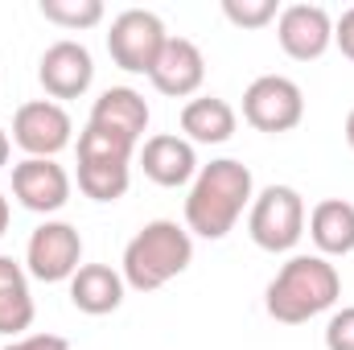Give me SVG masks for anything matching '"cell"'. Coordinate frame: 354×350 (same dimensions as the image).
Returning <instances> with one entry per match:
<instances>
[{
    "label": "cell",
    "mask_w": 354,
    "mask_h": 350,
    "mask_svg": "<svg viewBox=\"0 0 354 350\" xmlns=\"http://www.w3.org/2000/svg\"><path fill=\"white\" fill-rule=\"evenodd\" d=\"M252 198H256L252 169L235 157H218L202 165L198 177L189 181L185 231L198 239H227L235 223L243 219V210H252Z\"/></svg>",
    "instance_id": "obj_1"
},
{
    "label": "cell",
    "mask_w": 354,
    "mask_h": 350,
    "mask_svg": "<svg viewBox=\"0 0 354 350\" xmlns=\"http://www.w3.org/2000/svg\"><path fill=\"white\" fill-rule=\"evenodd\" d=\"M342 297V276L326 256H292L280 264L264 293V309L280 326H305L317 313L334 309Z\"/></svg>",
    "instance_id": "obj_2"
},
{
    "label": "cell",
    "mask_w": 354,
    "mask_h": 350,
    "mask_svg": "<svg viewBox=\"0 0 354 350\" xmlns=\"http://www.w3.org/2000/svg\"><path fill=\"white\" fill-rule=\"evenodd\" d=\"M189 264H194V235L174 219H153L128 239L120 276L136 293H157L174 276H181Z\"/></svg>",
    "instance_id": "obj_3"
},
{
    "label": "cell",
    "mask_w": 354,
    "mask_h": 350,
    "mask_svg": "<svg viewBox=\"0 0 354 350\" xmlns=\"http://www.w3.org/2000/svg\"><path fill=\"white\" fill-rule=\"evenodd\" d=\"M248 235L260 252H292L305 235V198L292 185H264L248 210Z\"/></svg>",
    "instance_id": "obj_4"
},
{
    "label": "cell",
    "mask_w": 354,
    "mask_h": 350,
    "mask_svg": "<svg viewBox=\"0 0 354 350\" xmlns=\"http://www.w3.org/2000/svg\"><path fill=\"white\" fill-rule=\"evenodd\" d=\"M165 42H169L165 21L149 8H124L107 29V54L128 75H153Z\"/></svg>",
    "instance_id": "obj_5"
},
{
    "label": "cell",
    "mask_w": 354,
    "mask_h": 350,
    "mask_svg": "<svg viewBox=\"0 0 354 350\" xmlns=\"http://www.w3.org/2000/svg\"><path fill=\"white\" fill-rule=\"evenodd\" d=\"M243 120L256 132H268V136L292 132L305 120V91L288 75H260L243 91Z\"/></svg>",
    "instance_id": "obj_6"
},
{
    "label": "cell",
    "mask_w": 354,
    "mask_h": 350,
    "mask_svg": "<svg viewBox=\"0 0 354 350\" xmlns=\"http://www.w3.org/2000/svg\"><path fill=\"white\" fill-rule=\"evenodd\" d=\"M75 140V120L62 103L54 99H29L12 116V145L25 149V157H46L54 161L62 149Z\"/></svg>",
    "instance_id": "obj_7"
},
{
    "label": "cell",
    "mask_w": 354,
    "mask_h": 350,
    "mask_svg": "<svg viewBox=\"0 0 354 350\" xmlns=\"http://www.w3.org/2000/svg\"><path fill=\"white\" fill-rule=\"evenodd\" d=\"M79 268H83V235H79V227H71V223H62V219H46V223L29 235L25 272H29L33 280L58 284V280H71Z\"/></svg>",
    "instance_id": "obj_8"
},
{
    "label": "cell",
    "mask_w": 354,
    "mask_h": 350,
    "mask_svg": "<svg viewBox=\"0 0 354 350\" xmlns=\"http://www.w3.org/2000/svg\"><path fill=\"white\" fill-rule=\"evenodd\" d=\"M276 42L292 62H317L334 46V17L322 4H284L276 17Z\"/></svg>",
    "instance_id": "obj_9"
},
{
    "label": "cell",
    "mask_w": 354,
    "mask_h": 350,
    "mask_svg": "<svg viewBox=\"0 0 354 350\" xmlns=\"http://www.w3.org/2000/svg\"><path fill=\"white\" fill-rule=\"evenodd\" d=\"M12 198L33 214H58L71 202V174L58 161L25 157L12 165Z\"/></svg>",
    "instance_id": "obj_10"
},
{
    "label": "cell",
    "mask_w": 354,
    "mask_h": 350,
    "mask_svg": "<svg viewBox=\"0 0 354 350\" xmlns=\"http://www.w3.org/2000/svg\"><path fill=\"white\" fill-rule=\"evenodd\" d=\"M37 79H41V87H46V95H50L54 103H58V99H79V95H87L91 83H95V58H91V50L83 42L62 37V42H54V46L41 54Z\"/></svg>",
    "instance_id": "obj_11"
},
{
    "label": "cell",
    "mask_w": 354,
    "mask_h": 350,
    "mask_svg": "<svg viewBox=\"0 0 354 350\" xmlns=\"http://www.w3.org/2000/svg\"><path fill=\"white\" fill-rule=\"evenodd\" d=\"M140 169L153 185H165V190H177V185H189L198 177V153L185 136H174V132H161V136H149L145 149H140Z\"/></svg>",
    "instance_id": "obj_12"
},
{
    "label": "cell",
    "mask_w": 354,
    "mask_h": 350,
    "mask_svg": "<svg viewBox=\"0 0 354 350\" xmlns=\"http://www.w3.org/2000/svg\"><path fill=\"white\" fill-rule=\"evenodd\" d=\"M149 79H153V87L161 91V95H169V99H189L206 83V58H202V50L189 37H169Z\"/></svg>",
    "instance_id": "obj_13"
},
{
    "label": "cell",
    "mask_w": 354,
    "mask_h": 350,
    "mask_svg": "<svg viewBox=\"0 0 354 350\" xmlns=\"http://www.w3.org/2000/svg\"><path fill=\"white\" fill-rule=\"evenodd\" d=\"M91 128H103V132H115L132 145H140V136L149 132V103L145 95L132 87H107L95 103H91Z\"/></svg>",
    "instance_id": "obj_14"
},
{
    "label": "cell",
    "mask_w": 354,
    "mask_h": 350,
    "mask_svg": "<svg viewBox=\"0 0 354 350\" xmlns=\"http://www.w3.org/2000/svg\"><path fill=\"white\" fill-rule=\"evenodd\" d=\"M124 288L128 284L111 264H83L71 276V305L87 317H103L124 305Z\"/></svg>",
    "instance_id": "obj_15"
},
{
    "label": "cell",
    "mask_w": 354,
    "mask_h": 350,
    "mask_svg": "<svg viewBox=\"0 0 354 350\" xmlns=\"http://www.w3.org/2000/svg\"><path fill=\"white\" fill-rule=\"evenodd\" d=\"M239 128V111L218 95H198L181 107V132L189 145H227Z\"/></svg>",
    "instance_id": "obj_16"
},
{
    "label": "cell",
    "mask_w": 354,
    "mask_h": 350,
    "mask_svg": "<svg viewBox=\"0 0 354 350\" xmlns=\"http://www.w3.org/2000/svg\"><path fill=\"white\" fill-rule=\"evenodd\" d=\"M309 239L317 256H351L354 252V202L326 198L309 210Z\"/></svg>",
    "instance_id": "obj_17"
},
{
    "label": "cell",
    "mask_w": 354,
    "mask_h": 350,
    "mask_svg": "<svg viewBox=\"0 0 354 350\" xmlns=\"http://www.w3.org/2000/svg\"><path fill=\"white\" fill-rule=\"evenodd\" d=\"M33 293H29V272L12 256H0V334L17 338L21 330L33 326Z\"/></svg>",
    "instance_id": "obj_18"
},
{
    "label": "cell",
    "mask_w": 354,
    "mask_h": 350,
    "mask_svg": "<svg viewBox=\"0 0 354 350\" xmlns=\"http://www.w3.org/2000/svg\"><path fill=\"white\" fill-rule=\"evenodd\" d=\"M132 185V161L107 157H79V190L91 202H120Z\"/></svg>",
    "instance_id": "obj_19"
},
{
    "label": "cell",
    "mask_w": 354,
    "mask_h": 350,
    "mask_svg": "<svg viewBox=\"0 0 354 350\" xmlns=\"http://www.w3.org/2000/svg\"><path fill=\"white\" fill-rule=\"evenodd\" d=\"M37 12L58 29L83 33V29H95L103 21V0H41Z\"/></svg>",
    "instance_id": "obj_20"
},
{
    "label": "cell",
    "mask_w": 354,
    "mask_h": 350,
    "mask_svg": "<svg viewBox=\"0 0 354 350\" xmlns=\"http://www.w3.org/2000/svg\"><path fill=\"white\" fill-rule=\"evenodd\" d=\"M136 145L115 136V132H103V128H83L79 132V157H107V161H132Z\"/></svg>",
    "instance_id": "obj_21"
},
{
    "label": "cell",
    "mask_w": 354,
    "mask_h": 350,
    "mask_svg": "<svg viewBox=\"0 0 354 350\" xmlns=\"http://www.w3.org/2000/svg\"><path fill=\"white\" fill-rule=\"evenodd\" d=\"M223 17L235 29H264L280 17V4L276 0H223Z\"/></svg>",
    "instance_id": "obj_22"
},
{
    "label": "cell",
    "mask_w": 354,
    "mask_h": 350,
    "mask_svg": "<svg viewBox=\"0 0 354 350\" xmlns=\"http://www.w3.org/2000/svg\"><path fill=\"white\" fill-rule=\"evenodd\" d=\"M326 350H354V305H342L326 322Z\"/></svg>",
    "instance_id": "obj_23"
},
{
    "label": "cell",
    "mask_w": 354,
    "mask_h": 350,
    "mask_svg": "<svg viewBox=\"0 0 354 350\" xmlns=\"http://www.w3.org/2000/svg\"><path fill=\"white\" fill-rule=\"evenodd\" d=\"M0 350H71V342L62 334H25V338H12Z\"/></svg>",
    "instance_id": "obj_24"
},
{
    "label": "cell",
    "mask_w": 354,
    "mask_h": 350,
    "mask_svg": "<svg viewBox=\"0 0 354 350\" xmlns=\"http://www.w3.org/2000/svg\"><path fill=\"white\" fill-rule=\"evenodd\" d=\"M334 46L342 50V58L354 62V8H346V12L334 21Z\"/></svg>",
    "instance_id": "obj_25"
},
{
    "label": "cell",
    "mask_w": 354,
    "mask_h": 350,
    "mask_svg": "<svg viewBox=\"0 0 354 350\" xmlns=\"http://www.w3.org/2000/svg\"><path fill=\"white\" fill-rule=\"evenodd\" d=\"M8 153H12V136H8V132L0 128V169L8 165Z\"/></svg>",
    "instance_id": "obj_26"
},
{
    "label": "cell",
    "mask_w": 354,
    "mask_h": 350,
    "mask_svg": "<svg viewBox=\"0 0 354 350\" xmlns=\"http://www.w3.org/2000/svg\"><path fill=\"white\" fill-rule=\"evenodd\" d=\"M8 219H12V210H8V198L0 194V235L8 231Z\"/></svg>",
    "instance_id": "obj_27"
},
{
    "label": "cell",
    "mask_w": 354,
    "mask_h": 350,
    "mask_svg": "<svg viewBox=\"0 0 354 350\" xmlns=\"http://www.w3.org/2000/svg\"><path fill=\"white\" fill-rule=\"evenodd\" d=\"M346 145L354 149V107H351V116H346Z\"/></svg>",
    "instance_id": "obj_28"
}]
</instances>
